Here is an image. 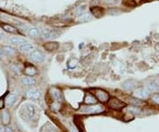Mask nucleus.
Segmentation results:
<instances>
[{
	"label": "nucleus",
	"mask_w": 159,
	"mask_h": 132,
	"mask_svg": "<svg viewBox=\"0 0 159 132\" xmlns=\"http://www.w3.org/2000/svg\"><path fill=\"white\" fill-rule=\"evenodd\" d=\"M95 96H97V98L101 101V102H106V101H108V98H109L108 94L103 90L95 91Z\"/></svg>",
	"instance_id": "9"
},
{
	"label": "nucleus",
	"mask_w": 159,
	"mask_h": 132,
	"mask_svg": "<svg viewBox=\"0 0 159 132\" xmlns=\"http://www.w3.org/2000/svg\"><path fill=\"white\" fill-rule=\"evenodd\" d=\"M104 110L103 106H100V105H95V106H86L81 109L82 112L87 114H97V113H101Z\"/></svg>",
	"instance_id": "2"
},
{
	"label": "nucleus",
	"mask_w": 159,
	"mask_h": 132,
	"mask_svg": "<svg viewBox=\"0 0 159 132\" xmlns=\"http://www.w3.org/2000/svg\"><path fill=\"white\" fill-rule=\"evenodd\" d=\"M147 90L148 92H156L159 90V84L156 82H150L147 85Z\"/></svg>",
	"instance_id": "14"
},
{
	"label": "nucleus",
	"mask_w": 159,
	"mask_h": 132,
	"mask_svg": "<svg viewBox=\"0 0 159 132\" xmlns=\"http://www.w3.org/2000/svg\"><path fill=\"white\" fill-rule=\"evenodd\" d=\"M0 132H5V130L3 129H0Z\"/></svg>",
	"instance_id": "32"
},
{
	"label": "nucleus",
	"mask_w": 159,
	"mask_h": 132,
	"mask_svg": "<svg viewBox=\"0 0 159 132\" xmlns=\"http://www.w3.org/2000/svg\"><path fill=\"white\" fill-rule=\"evenodd\" d=\"M136 84H137L136 81L130 79V80L125 81V82L122 84V87H123L125 90H134V89L136 87Z\"/></svg>",
	"instance_id": "7"
},
{
	"label": "nucleus",
	"mask_w": 159,
	"mask_h": 132,
	"mask_svg": "<svg viewBox=\"0 0 159 132\" xmlns=\"http://www.w3.org/2000/svg\"><path fill=\"white\" fill-rule=\"evenodd\" d=\"M3 56H4V53H3V52H2V51H0V59H1Z\"/></svg>",
	"instance_id": "31"
},
{
	"label": "nucleus",
	"mask_w": 159,
	"mask_h": 132,
	"mask_svg": "<svg viewBox=\"0 0 159 132\" xmlns=\"http://www.w3.org/2000/svg\"><path fill=\"white\" fill-rule=\"evenodd\" d=\"M3 36H4V34H3V32L1 31V30H0V39H2Z\"/></svg>",
	"instance_id": "29"
},
{
	"label": "nucleus",
	"mask_w": 159,
	"mask_h": 132,
	"mask_svg": "<svg viewBox=\"0 0 159 132\" xmlns=\"http://www.w3.org/2000/svg\"><path fill=\"white\" fill-rule=\"evenodd\" d=\"M28 34L31 37H37L41 36V30L37 28H30L28 30Z\"/></svg>",
	"instance_id": "15"
},
{
	"label": "nucleus",
	"mask_w": 159,
	"mask_h": 132,
	"mask_svg": "<svg viewBox=\"0 0 159 132\" xmlns=\"http://www.w3.org/2000/svg\"><path fill=\"white\" fill-rule=\"evenodd\" d=\"M2 119L4 121V123L5 124H7L9 123V120H10V117H9V114H7V112H4L3 114H2Z\"/></svg>",
	"instance_id": "23"
},
{
	"label": "nucleus",
	"mask_w": 159,
	"mask_h": 132,
	"mask_svg": "<svg viewBox=\"0 0 159 132\" xmlns=\"http://www.w3.org/2000/svg\"><path fill=\"white\" fill-rule=\"evenodd\" d=\"M25 73L28 75H34L36 72V69L33 67H28L25 69Z\"/></svg>",
	"instance_id": "22"
},
{
	"label": "nucleus",
	"mask_w": 159,
	"mask_h": 132,
	"mask_svg": "<svg viewBox=\"0 0 159 132\" xmlns=\"http://www.w3.org/2000/svg\"><path fill=\"white\" fill-rule=\"evenodd\" d=\"M95 102H97V100H95V98L91 96V95H87L86 96V98H85V103L87 104H95Z\"/></svg>",
	"instance_id": "21"
},
{
	"label": "nucleus",
	"mask_w": 159,
	"mask_h": 132,
	"mask_svg": "<svg viewBox=\"0 0 159 132\" xmlns=\"http://www.w3.org/2000/svg\"><path fill=\"white\" fill-rule=\"evenodd\" d=\"M30 59L36 63H41L44 60V55L39 51H33L30 53Z\"/></svg>",
	"instance_id": "3"
},
{
	"label": "nucleus",
	"mask_w": 159,
	"mask_h": 132,
	"mask_svg": "<svg viewBox=\"0 0 159 132\" xmlns=\"http://www.w3.org/2000/svg\"><path fill=\"white\" fill-rule=\"evenodd\" d=\"M1 51L3 52L4 55H5V56H11L14 53V49L11 46H5Z\"/></svg>",
	"instance_id": "20"
},
{
	"label": "nucleus",
	"mask_w": 159,
	"mask_h": 132,
	"mask_svg": "<svg viewBox=\"0 0 159 132\" xmlns=\"http://www.w3.org/2000/svg\"><path fill=\"white\" fill-rule=\"evenodd\" d=\"M0 129H1V128H0Z\"/></svg>",
	"instance_id": "33"
},
{
	"label": "nucleus",
	"mask_w": 159,
	"mask_h": 132,
	"mask_svg": "<svg viewBox=\"0 0 159 132\" xmlns=\"http://www.w3.org/2000/svg\"><path fill=\"white\" fill-rule=\"evenodd\" d=\"M71 132H78L75 129H73V128H71Z\"/></svg>",
	"instance_id": "30"
},
{
	"label": "nucleus",
	"mask_w": 159,
	"mask_h": 132,
	"mask_svg": "<svg viewBox=\"0 0 159 132\" xmlns=\"http://www.w3.org/2000/svg\"><path fill=\"white\" fill-rule=\"evenodd\" d=\"M50 93H51L52 98H54L56 101H58V102H61L62 99H63V96H62V93L60 92L58 90L52 89L51 91H50Z\"/></svg>",
	"instance_id": "11"
},
{
	"label": "nucleus",
	"mask_w": 159,
	"mask_h": 132,
	"mask_svg": "<svg viewBox=\"0 0 159 132\" xmlns=\"http://www.w3.org/2000/svg\"><path fill=\"white\" fill-rule=\"evenodd\" d=\"M131 103H132L133 105H134L135 106H141V105H142V104H143V103L142 102V101H140L139 99H133V100L131 101Z\"/></svg>",
	"instance_id": "24"
},
{
	"label": "nucleus",
	"mask_w": 159,
	"mask_h": 132,
	"mask_svg": "<svg viewBox=\"0 0 159 132\" xmlns=\"http://www.w3.org/2000/svg\"><path fill=\"white\" fill-rule=\"evenodd\" d=\"M134 95L136 97V98H142V99H145L148 97V91L145 89H142V88H139L137 89Z\"/></svg>",
	"instance_id": "6"
},
{
	"label": "nucleus",
	"mask_w": 159,
	"mask_h": 132,
	"mask_svg": "<svg viewBox=\"0 0 159 132\" xmlns=\"http://www.w3.org/2000/svg\"><path fill=\"white\" fill-rule=\"evenodd\" d=\"M0 26L2 27V28L4 29V30H5L6 32H9V33H13V34H16V33H18V30L14 28V27H13L12 25H9V24H6V23H0Z\"/></svg>",
	"instance_id": "12"
},
{
	"label": "nucleus",
	"mask_w": 159,
	"mask_h": 132,
	"mask_svg": "<svg viewBox=\"0 0 159 132\" xmlns=\"http://www.w3.org/2000/svg\"><path fill=\"white\" fill-rule=\"evenodd\" d=\"M18 98V94L17 93H11L7 96L6 99H5V103L8 106H11L14 104V102L16 101Z\"/></svg>",
	"instance_id": "10"
},
{
	"label": "nucleus",
	"mask_w": 159,
	"mask_h": 132,
	"mask_svg": "<svg viewBox=\"0 0 159 132\" xmlns=\"http://www.w3.org/2000/svg\"><path fill=\"white\" fill-rule=\"evenodd\" d=\"M44 49H46L47 51H55L58 48V44L56 43V42H49V43H46L44 45Z\"/></svg>",
	"instance_id": "16"
},
{
	"label": "nucleus",
	"mask_w": 159,
	"mask_h": 132,
	"mask_svg": "<svg viewBox=\"0 0 159 132\" xmlns=\"http://www.w3.org/2000/svg\"><path fill=\"white\" fill-rule=\"evenodd\" d=\"M152 99H153L154 102H156V104H159V95H157V94L154 95L153 98H152Z\"/></svg>",
	"instance_id": "25"
},
{
	"label": "nucleus",
	"mask_w": 159,
	"mask_h": 132,
	"mask_svg": "<svg viewBox=\"0 0 159 132\" xmlns=\"http://www.w3.org/2000/svg\"><path fill=\"white\" fill-rule=\"evenodd\" d=\"M11 43H12L13 44H15V45H20L24 43L27 42V40H25L24 38H21V37H12L10 39Z\"/></svg>",
	"instance_id": "18"
},
{
	"label": "nucleus",
	"mask_w": 159,
	"mask_h": 132,
	"mask_svg": "<svg viewBox=\"0 0 159 132\" xmlns=\"http://www.w3.org/2000/svg\"><path fill=\"white\" fill-rule=\"evenodd\" d=\"M19 49L21 51V52H25V53H28V52H31L32 50H34V45L31 44L30 43H24L22 44H20L19 46Z\"/></svg>",
	"instance_id": "13"
},
{
	"label": "nucleus",
	"mask_w": 159,
	"mask_h": 132,
	"mask_svg": "<svg viewBox=\"0 0 159 132\" xmlns=\"http://www.w3.org/2000/svg\"><path fill=\"white\" fill-rule=\"evenodd\" d=\"M41 36H42L44 38H55L58 36V34L54 31H51L50 29H44L41 31Z\"/></svg>",
	"instance_id": "8"
},
{
	"label": "nucleus",
	"mask_w": 159,
	"mask_h": 132,
	"mask_svg": "<svg viewBox=\"0 0 159 132\" xmlns=\"http://www.w3.org/2000/svg\"><path fill=\"white\" fill-rule=\"evenodd\" d=\"M105 2H107V3H111V4H114V3H117L119 1V0H104Z\"/></svg>",
	"instance_id": "26"
},
{
	"label": "nucleus",
	"mask_w": 159,
	"mask_h": 132,
	"mask_svg": "<svg viewBox=\"0 0 159 132\" xmlns=\"http://www.w3.org/2000/svg\"><path fill=\"white\" fill-rule=\"evenodd\" d=\"M26 96L30 98V99H39L40 97H41V92L40 90H37V89H29L27 90L26 92Z\"/></svg>",
	"instance_id": "4"
},
{
	"label": "nucleus",
	"mask_w": 159,
	"mask_h": 132,
	"mask_svg": "<svg viewBox=\"0 0 159 132\" xmlns=\"http://www.w3.org/2000/svg\"><path fill=\"white\" fill-rule=\"evenodd\" d=\"M37 114V108L36 107V106L31 105V104H28L26 106H24L20 110V114L21 117L27 119V120H30L32 118H34Z\"/></svg>",
	"instance_id": "1"
},
{
	"label": "nucleus",
	"mask_w": 159,
	"mask_h": 132,
	"mask_svg": "<svg viewBox=\"0 0 159 132\" xmlns=\"http://www.w3.org/2000/svg\"><path fill=\"white\" fill-rule=\"evenodd\" d=\"M109 106L112 109H116V110H118V109H121L122 107L125 106V104L123 102H121L120 100H119L118 98H111L110 101H109V103H108Z\"/></svg>",
	"instance_id": "5"
},
{
	"label": "nucleus",
	"mask_w": 159,
	"mask_h": 132,
	"mask_svg": "<svg viewBox=\"0 0 159 132\" xmlns=\"http://www.w3.org/2000/svg\"><path fill=\"white\" fill-rule=\"evenodd\" d=\"M92 20V16L90 13H84L80 15V17L78 18V22H89Z\"/></svg>",
	"instance_id": "17"
},
{
	"label": "nucleus",
	"mask_w": 159,
	"mask_h": 132,
	"mask_svg": "<svg viewBox=\"0 0 159 132\" xmlns=\"http://www.w3.org/2000/svg\"><path fill=\"white\" fill-rule=\"evenodd\" d=\"M21 83H22L24 85H34L36 84V80L34 78H32V77H24L21 79Z\"/></svg>",
	"instance_id": "19"
},
{
	"label": "nucleus",
	"mask_w": 159,
	"mask_h": 132,
	"mask_svg": "<svg viewBox=\"0 0 159 132\" xmlns=\"http://www.w3.org/2000/svg\"><path fill=\"white\" fill-rule=\"evenodd\" d=\"M3 107H4V101L0 98V109L3 108Z\"/></svg>",
	"instance_id": "28"
},
{
	"label": "nucleus",
	"mask_w": 159,
	"mask_h": 132,
	"mask_svg": "<svg viewBox=\"0 0 159 132\" xmlns=\"http://www.w3.org/2000/svg\"><path fill=\"white\" fill-rule=\"evenodd\" d=\"M13 70H14V72H15V73H17V74H19V69L18 68V67L13 66Z\"/></svg>",
	"instance_id": "27"
}]
</instances>
